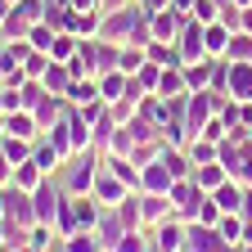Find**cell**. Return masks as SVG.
<instances>
[{
  "mask_svg": "<svg viewBox=\"0 0 252 252\" xmlns=\"http://www.w3.org/2000/svg\"><path fill=\"white\" fill-rule=\"evenodd\" d=\"M90 194L99 198V207H117V203H122L126 194H135V189H126V185H122V180H117V176H113V171L104 167V171H99V180H94V189H90Z\"/></svg>",
  "mask_w": 252,
  "mask_h": 252,
  "instance_id": "cell-1",
  "label": "cell"
},
{
  "mask_svg": "<svg viewBox=\"0 0 252 252\" xmlns=\"http://www.w3.org/2000/svg\"><path fill=\"white\" fill-rule=\"evenodd\" d=\"M5 135H14V140H41L45 131L36 126V117H32L27 108H18V113H5Z\"/></svg>",
  "mask_w": 252,
  "mask_h": 252,
  "instance_id": "cell-2",
  "label": "cell"
},
{
  "mask_svg": "<svg viewBox=\"0 0 252 252\" xmlns=\"http://www.w3.org/2000/svg\"><path fill=\"white\" fill-rule=\"evenodd\" d=\"M122 234H126V225H122V216H117V207H104V216H99V225H94V239L104 243V252H113Z\"/></svg>",
  "mask_w": 252,
  "mask_h": 252,
  "instance_id": "cell-3",
  "label": "cell"
},
{
  "mask_svg": "<svg viewBox=\"0 0 252 252\" xmlns=\"http://www.w3.org/2000/svg\"><path fill=\"white\" fill-rule=\"evenodd\" d=\"M41 81H45V90H50V94L68 99V90H72V81H77V77H72V68H68V63H59V59H54L50 68H45V77H41Z\"/></svg>",
  "mask_w": 252,
  "mask_h": 252,
  "instance_id": "cell-4",
  "label": "cell"
},
{
  "mask_svg": "<svg viewBox=\"0 0 252 252\" xmlns=\"http://www.w3.org/2000/svg\"><path fill=\"white\" fill-rule=\"evenodd\" d=\"M32 162H36L45 176H54V171L63 167V153H59V149H54V144L41 135V140H32Z\"/></svg>",
  "mask_w": 252,
  "mask_h": 252,
  "instance_id": "cell-5",
  "label": "cell"
},
{
  "mask_svg": "<svg viewBox=\"0 0 252 252\" xmlns=\"http://www.w3.org/2000/svg\"><path fill=\"white\" fill-rule=\"evenodd\" d=\"M94 99H99V81H94V77H77L72 90H68V104H72V108H86V104H94Z\"/></svg>",
  "mask_w": 252,
  "mask_h": 252,
  "instance_id": "cell-6",
  "label": "cell"
},
{
  "mask_svg": "<svg viewBox=\"0 0 252 252\" xmlns=\"http://www.w3.org/2000/svg\"><path fill=\"white\" fill-rule=\"evenodd\" d=\"M126 81H131L126 72H104V77H99V99H104V104H117L122 94H126Z\"/></svg>",
  "mask_w": 252,
  "mask_h": 252,
  "instance_id": "cell-7",
  "label": "cell"
},
{
  "mask_svg": "<svg viewBox=\"0 0 252 252\" xmlns=\"http://www.w3.org/2000/svg\"><path fill=\"white\" fill-rule=\"evenodd\" d=\"M194 185L203 189V194H212V189H220V185H225V167H220V162H203V167L194 171Z\"/></svg>",
  "mask_w": 252,
  "mask_h": 252,
  "instance_id": "cell-8",
  "label": "cell"
},
{
  "mask_svg": "<svg viewBox=\"0 0 252 252\" xmlns=\"http://www.w3.org/2000/svg\"><path fill=\"white\" fill-rule=\"evenodd\" d=\"M63 248L59 252H104V243L94 239V230H77V234H68V239H59Z\"/></svg>",
  "mask_w": 252,
  "mask_h": 252,
  "instance_id": "cell-9",
  "label": "cell"
},
{
  "mask_svg": "<svg viewBox=\"0 0 252 252\" xmlns=\"http://www.w3.org/2000/svg\"><path fill=\"white\" fill-rule=\"evenodd\" d=\"M41 180H45V171L27 158V162H18V167H14V180H9V185H18V189H27V194H32V189H36Z\"/></svg>",
  "mask_w": 252,
  "mask_h": 252,
  "instance_id": "cell-10",
  "label": "cell"
},
{
  "mask_svg": "<svg viewBox=\"0 0 252 252\" xmlns=\"http://www.w3.org/2000/svg\"><path fill=\"white\" fill-rule=\"evenodd\" d=\"M54 36L59 32L50 27V23H32V32H27V45L36 50V54H50V45H54Z\"/></svg>",
  "mask_w": 252,
  "mask_h": 252,
  "instance_id": "cell-11",
  "label": "cell"
},
{
  "mask_svg": "<svg viewBox=\"0 0 252 252\" xmlns=\"http://www.w3.org/2000/svg\"><path fill=\"white\" fill-rule=\"evenodd\" d=\"M77 45H81V36H72V32H59V36H54V45H50V59L68 63V59L77 54Z\"/></svg>",
  "mask_w": 252,
  "mask_h": 252,
  "instance_id": "cell-12",
  "label": "cell"
},
{
  "mask_svg": "<svg viewBox=\"0 0 252 252\" xmlns=\"http://www.w3.org/2000/svg\"><path fill=\"white\" fill-rule=\"evenodd\" d=\"M113 252H153V248H149V230H126Z\"/></svg>",
  "mask_w": 252,
  "mask_h": 252,
  "instance_id": "cell-13",
  "label": "cell"
},
{
  "mask_svg": "<svg viewBox=\"0 0 252 252\" xmlns=\"http://www.w3.org/2000/svg\"><path fill=\"white\" fill-rule=\"evenodd\" d=\"M0 149L9 153V162H14V167L32 158V140H14V135H0Z\"/></svg>",
  "mask_w": 252,
  "mask_h": 252,
  "instance_id": "cell-14",
  "label": "cell"
},
{
  "mask_svg": "<svg viewBox=\"0 0 252 252\" xmlns=\"http://www.w3.org/2000/svg\"><path fill=\"white\" fill-rule=\"evenodd\" d=\"M59 234H54V225H32L27 230V243L36 248V252H50V243H54Z\"/></svg>",
  "mask_w": 252,
  "mask_h": 252,
  "instance_id": "cell-15",
  "label": "cell"
},
{
  "mask_svg": "<svg viewBox=\"0 0 252 252\" xmlns=\"http://www.w3.org/2000/svg\"><path fill=\"white\" fill-rule=\"evenodd\" d=\"M50 63H54L50 54H36V50H32V54H27V63H23V72H27V81H41Z\"/></svg>",
  "mask_w": 252,
  "mask_h": 252,
  "instance_id": "cell-16",
  "label": "cell"
},
{
  "mask_svg": "<svg viewBox=\"0 0 252 252\" xmlns=\"http://www.w3.org/2000/svg\"><path fill=\"white\" fill-rule=\"evenodd\" d=\"M189 162H216V153H212V144H189Z\"/></svg>",
  "mask_w": 252,
  "mask_h": 252,
  "instance_id": "cell-17",
  "label": "cell"
},
{
  "mask_svg": "<svg viewBox=\"0 0 252 252\" xmlns=\"http://www.w3.org/2000/svg\"><path fill=\"white\" fill-rule=\"evenodd\" d=\"M14 180V162H9V153L0 149V185H9Z\"/></svg>",
  "mask_w": 252,
  "mask_h": 252,
  "instance_id": "cell-18",
  "label": "cell"
},
{
  "mask_svg": "<svg viewBox=\"0 0 252 252\" xmlns=\"http://www.w3.org/2000/svg\"><path fill=\"white\" fill-rule=\"evenodd\" d=\"M14 252H36V248H32V243H23V248H14Z\"/></svg>",
  "mask_w": 252,
  "mask_h": 252,
  "instance_id": "cell-19",
  "label": "cell"
},
{
  "mask_svg": "<svg viewBox=\"0 0 252 252\" xmlns=\"http://www.w3.org/2000/svg\"><path fill=\"white\" fill-rule=\"evenodd\" d=\"M0 248H5V220H0Z\"/></svg>",
  "mask_w": 252,
  "mask_h": 252,
  "instance_id": "cell-20",
  "label": "cell"
},
{
  "mask_svg": "<svg viewBox=\"0 0 252 252\" xmlns=\"http://www.w3.org/2000/svg\"><path fill=\"white\" fill-rule=\"evenodd\" d=\"M0 220H5V198H0Z\"/></svg>",
  "mask_w": 252,
  "mask_h": 252,
  "instance_id": "cell-21",
  "label": "cell"
},
{
  "mask_svg": "<svg viewBox=\"0 0 252 252\" xmlns=\"http://www.w3.org/2000/svg\"><path fill=\"white\" fill-rule=\"evenodd\" d=\"M0 252H14V248H9V243H5V248H0Z\"/></svg>",
  "mask_w": 252,
  "mask_h": 252,
  "instance_id": "cell-22",
  "label": "cell"
},
{
  "mask_svg": "<svg viewBox=\"0 0 252 252\" xmlns=\"http://www.w3.org/2000/svg\"><path fill=\"white\" fill-rule=\"evenodd\" d=\"M0 41H5V32H0Z\"/></svg>",
  "mask_w": 252,
  "mask_h": 252,
  "instance_id": "cell-23",
  "label": "cell"
},
{
  "mask_svg": "<svg viewBox=\"0 0 252 252\" xmlns=\"http://www.w3.org/2000/svg\"><path fill=\"white\" fill-rule=\"evenodd\" d=\"M14 5H18V0H14Z\"/></svg>",
  "mask_w": 252,
  "mask_h": 252,
  "instance_id": "cell-24",
  "label": "cell"
}]
</instances>
